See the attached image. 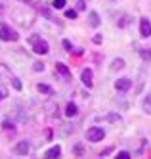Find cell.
Listing matches in <instances>:
<instances>
[{
  "mask_svg": "<svg viewBox=\"0 0 151 159\" xmlns=\"http://www.w3.org/2000/svg\"><path fill=\"white\" fill-rule=\"evenodd\" d=\"M86 138L90 142H100V140L105 138V132H103V129H100V127H92V129L86 130Z\"/></svg>",
  "mask_w": 151,
  "mask_h": 159,
  "instance_id": "cell-1",
  "label": "cell"
},
{
  "mask_svg": "<svg viewBox=\"0 0 151 159\" xmlns=\"http://www.w3.org/2000/svg\"><path fill=\"white\" fill-rule=\"evenodd\" d=\"M0 39H2V40H17V33L11 31L10 25L0 23Z\"/></svg>",
  "mask_w": 151,
  "mask_h": 159,
  "instance_id": "cell-2",
  "label": "cell"
},
{
  "mask_svg": "<svg viewBox=\"0 0 151 159\" xmlns=\"http://www.w3.org/2000/svg\"><path fill=\"white\" fill-rule=\"evenodd\" d=\"M31 42H34V46H33V50L37 52V54H48V42H44V40H40L38 37H33L31 39Z\"/></svg>",
  "mask_w": 151,
  "mask_h": 159,
  "instance_id": "cell-3",
  "label": "cell"
},
{
  "mask_svg": "<svg viewBox=\"0 0 151 159\" xmlns=\"http://www.w3.org/2000/svg\"><path fill=\"white\" fill-rule=\"evenodd\" d=\"M130 86H132V81H130V79H126V77L119 79V81L115 83V88H117V92H128Z\"/></svg>",
  "mask_w": 151,
  "mask_h": 159,
  "instance_id": "cell-4",
  "label": "cell"
},
{
  "mask_svg": "<svg viewBox=\"0 0 151 159\" xmlns=\"http://www.w3.org/2000/svg\"><path fill=\"white\" fill-rule=\"evenodd\" d=\"M140 35L144 39L151 37V23H149V19H142L140 21Z\"/></svg>",
  "mask_w": 151,
  "mask_h": 159,
  "instance_id": "cell-5",
  "label": "cell"
},
{
  "mask_svg": "<svg viewBox=\"0 0 151 159\" xmlns=\"http://www.w3.org/2000/svg\"><path fill=\"white\" fill-rule=\"evenodd\" d=\"M60 155H61V148H60V146H54V148H50V150L44 153L46 159H57Z\"/></svg>",
  "mask_w": 151,
  "mask_h": 159,
  "instance_id": "cell-6",
  "label": "cell"
},
{
  "mask_svg": "<svg viewBox=\"0 0 151 159\" xmlns=\"http://www.w3.org/2000/svg\"><path fill=\"white\" fill-rule=\"evenodd\" d=\"M14 153H17V155H27V153H29V144H27V142H19V144L14 148Z\"/></svg>",
  "mask_w": 151,
  "mask_h": 159,
  "instance_id": "cell-7",
  "label": "cell"
},
{
  "mask_svg": "<svg viewBox=\"0 0 151 159\" xmlns=\"http://www.w3.org/2000/svg\"><path fill=\"white\" fill-rule=\"evenodd\" d=\"M82 83L88 88H92V71L90 69H82Z\"/></svg>",
  "mask_w": 151,
  "mask_h": 159,
  "instance_id": "cell-8",
  "label": "cell"
},
{
  "mask_svg": "<svg viewBox=\"0 0 151 159\" xmlns=\"http://www.w3.org/2000/svg\"><path fill=\"white\" fill-rule=\"evenodd\" d=\"M77 111H78V109H77V106H75V104H67V107H65V115L71 119V117H75V115H77Z\"/></svg>",
  "mask_w": 151,
  "mask_h": 159,
  "instance_id": "cell-9",
  "label": "cell"
},
{
  "mask_svg": "<svg viewBox=\"0 0 151 159\" xmlns=\"http://www.w3.org/2000/svg\"><path fill=\"white\" fill-rule=\"evenodd\" d=\"M56 71H57V73H61L63 77H71V73H69V69H67L63 63H56Z\"/></svg>",
  "mask_w": 151,
  "mask_h": 159,
  "instance_id": "cell-10",
  "label": "cell"
},
{
  "mask_svg": "<svg viewBox=\"0 0 151 159\" xmlns=\"http://www.w3.org/2000/svg\"><path fill=\"white\" fill-rule=\"evenodd\" d=\"M90 23H92V27H98L100 25V16H98V12H90Z\"/></svg>",
  "mask_w": 151,
  "mask_h": 159,
  "instance_id": "cell-11",
  "label": "cell"
},
{
  "mask_svg": "<svg viewBox=\"0 0 151 159\" xmlns=\"http://www.w3.org/2000/svg\"><path fill=\"white\" fill-rule=\"evenodd\" d=\"M122 67H124V61H122L121 58H119V60H115V61L111 63V69H113V71H117V69H122Z\"/></svg>",
  "mask_w": 151,
  "mask_h": 159,
  "instance_id": "cell-12",
  "label": "cell"
},
{
  "mask_svg": "<svg viewBox=\"0 0 151 159\" xmlns=\"http://www.w3.org/2000/svg\"><path fill=\"white\" fill-rule=\"evenodd\" d=\"M38 92H42V94H52V88L48 86V84H38Z\"/></svg>",
  "mask_w": 151,
  "mask_h": 159,
  "instance_id": "cell-13",
  "label": "cell"
},
{
  "mask_svg": "<svg viewBox=\"0 0 151 159\" xmlns=\"http://www.w3.org/2000/svg\"><path fill=\"white\" fill-rule=\"evenodd\" d=\"M144 109H145V113H149L151 115V94L145 98V102H144Z\"/></svg>",
  "mask_w": 151,
  "mask_h": 159,
  "instance_id": "cell-14",
  "label": "cell"
},
{
  "mask_svg": "<svg viewBox=\"0 0 151 159\" xmlns=\"http://www.w3.org/2000/svg\"><path fill=\"white\" fill-rule=\"evenodd\" d=\"M52 6H54L56 10H61V8H65V0H54Z\"/></svg>",
  "mask_w": 151,
  "mask_h": 159,
  "instance_id": "cell-15",
  "label": "cell"
},
{
  "mask_svg": "<svg viewBox=\"0 0 151 159\" xmlns=\"http://www.w3.org/2000/svg\"><path fill=\"white\" fill-rule=\"evenodd\" d=\"M140 54H142V58H144L145 61H151V50H142Z\"/></svg>",
  "mask_w": 151,
  "mask_h": 159,
  "instance_id": "cell-16",
  "label": "cell"
},
{
  "mask_svg": "<svg viewBox=\"0 0 151 159\" xmlns=\"http://www.w3.org/2000/svg\"><path fill=\"white\" fill-rule=\"evenodd\" d=\"M65 17L75 19V17H77V12H75V10H67V12H65Z\"/></svg>",
  "mask_w": 151,
  "mask_h": 159,
  "instance_id": "cell-17",
  "label": "cell"
},
{
  "mask_svg": "<svg viewBox=\"0 0 151 159\" xmlns=\"http://www.w3.org/2000/svg\"><path fill=\"white\" fill-rule=\"evenodd\" d=\"M115 159H130V153H128V152H121Z\"/></svg>",
  "mask_w": 151,
  "mask_h": 159,
  "instance_id": "cell-18",
  "label": "cell"
},
{
  "mask_svg": "<svg viewBox=\"0 0 151 159\" xmlns=\"http://www.w3.org/2000/svg\"><path fill=\"white\" fill-rule=\"evenodd\" d=\"M11 83H14V88H16V90H21V83H19V79H16V77H14V79H11Z\"/></svg>",
  "mask_w": 151,
  "mask_h": 159,
  "instance_id": "cell-19",
  "label": "cell"
},
{
  "mask_svg": "<svg viewBox=\"0 0 151 159\" xmlns=\"http://www.w3.org/2000/svg\"><path fill=\"white\" fill-rule=\"evenodd\" d=\"M33 69H34V71H42V69H44V63H40V61H37V63H34V65H33Z\"/></svg>",
  "mask_w": 151,
  "mask_h": 159,
  "instance_id": "cell-20",
  "label": "cell"
},
{
  "mask_svg": "<svg viewBox=\"0 0 151 159\" xmlns=\"http://www.w3.org/2000/svg\"><path fill=\"white\" fill-rule=\"evenodd\" d=\"M63 48H65L67 52H71V50H73V46H71V42H69V40H63Z\"/></svg>",
  "mask_w": 151,
  "mask_h": 159,
  "instance_id": "cell-21",
  "label": "cell"
},
{
  "mask_svg": "<svg viewBox=\"0 0 151 159\" xmlns=\"http://www.w3.org/2000/svg\"><path fill=\"white\" fill-rule=\"evenodd\" d=\"M80 152H82V146H75V153L80 155Z\"/></svg>",
  "mask_w": 151,
  "mask_h": 159,
  "instance_id": "cell-22",
  "label": "cell"
},
{
  "mask_svg": "<svg viewBox=\"0 0 151 159\" xmlns=\"http://www.w3.org/2000/svg\"><path fill=\"white\" fill-rule=\"evenodd\" d=\"M4 127H6V129H10V127H11V129H14V125H11L10 121H4Z\"/></svg>",
  "mask_w": 151,
  "mask_h": 159,
  "instance_id": "cell-23",
  "label": "cell"
},
{
  "mask_svg": "<svg viewBox=\"0 0 151 159\" xmlns=\"http://www.w3.org/2000/svg\"><path fill=\"white\" fill-rule=\"evenodd\" d=\"M4 96H6V92H4V88H0V100H2Z\"/></svg>",
  "mask_w": 151,
  "mask_h": 159,
  "instance_id": "cell-24",
  "label": "cell"
}]
</instances>
